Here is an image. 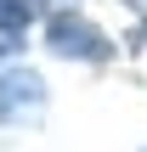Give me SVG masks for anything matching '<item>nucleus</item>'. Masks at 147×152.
<instances>
[{"instance_id":"f257e3e1","label":"nucleus","mask_w":147,"mask_h":152,"mask_svg":"<svg viewBox=\"0 0 147 152\" xmlns=\"http://www.w3.org/2000/svg\"><path fill=\"white\" fill-rule=\"evenodd\" d=\"M45 45L57 51V56H74V62H102L108 56V39H102V28H91L85 17H51V28H45Z\"/></svg>"},{"instance_id":"f03ea898","label":"nucleus","mask_w":147,"mask_h":152,"mask_svg":"<svg viewBox=\"0 0 147 152\" xmlns=\"http://www.w3.org/2000/svg\"><path fill=\"white\" fill-rule=\"evenodd\" d=\"M40 107H45V85H40V73H28V68L0 73V124L40 118Z\"/></svg>"},{"instance_id":"7ed1b4c3","label":"nucleus","mask_w":147,"mask_h":152,"mask_svg":"<svg viewBox=\"0 0 147 152\" xmlns=\"http://www.w3.org/2000/svg\"><path fill=\"white\" fill-rule=\"evenodd\" d=\"M40 6H45V0H0V28H17V34H23V28L40 17Z\"/></svg>"},{"instance_id":"20e7f679","label":"nucleus","mask_w":147,"mask_h":152,"mask_svg":"<svg viewBox=\"0 0 147 152\" xmlns=\"http://www.w3.org/2000/svg\"><path fill=\"white\" fill-rule=\"evenodd\" d=\"M45 6H74V0H45Z\"/></svg>"}]
</instances>
